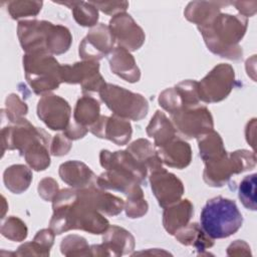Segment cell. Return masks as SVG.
<instances>
[{
  "label": "cell",
  "mask_w": 257,
  "mask_h": 257,
  "mask_svg": "<svg viewBox=\"0 0 257 257\" xmlns=\"http://www.w3.org/2000/svg\"><path fill=\"white\" fill-rule=\"evenodd\" d=\"M192 215V205L188 200L181 202L178 206L170 208L164 214V224L165 228L171 233L174 234L176 229L183 226L189 221V219L180 216H190Z\"/></svg>",
  "instance_id": "cell-7"
},
{
  "label": "cell",
  "mask_w": 257,
  "mask_h": 257,
  "mask_svg": "<svg viewBox=\"0 0 257 257\" xmlns=\"http://www.w3.org/2000/svg\"><path fill=\"white\" fill-rule=\"evenodd\" d=\"M60 98L52 95L49 98H43L39 101L38 110H48L52 112L41 113L39 116L49 125L52 130H61L65 126L68 117H69V106L66 101L62 99L60 104L57 107Z\"/></svg>",
  "instance_id": "cell-6"
},
{
  "label": "cell",
  "mask_w": 257,
  "mask_h": 257,
  "mask_svg": "<svg viewBox=\"0 0 257 257\" xmlns=\"http://www.w3.org/2000/svg\"><path fill=\"white\" fill-rule=\"evenodd\" d=\"M256 174L246 176L239 186V199L245 208L256 210Z\"/></svg>",
  "instance_id": "cell-8"
},
{
  "label": "cell",
  "mask_w": 257,
  "mask_h": 257,
  "mask_svg": "<svg viewBox=\"0 0 257 257\" xmlns=\"http://www.w3.org/2000/svg\"><path fill=\"white\" fill-rule=\"evenodd\" d=\"M77 111H85L81 113H75V118L78 121H81L83 123H89L93 121L94 118L97 117L98 113L89 112V111H98L99 106L97 101H95L92 98H82L78 101L76 109Z\"/></svg>",
  "instance_id": "cell-9"
},
{
  "label": "cell",
  "mask_w": 257,
  "mask_h": 257,
  "mask_svg": "<svg viewBox=\"0 0 257 257\" xmlns=\"http://www.w3.org/2000/svg\"><path fill=\"white\" fill-rule=\"evenodd\" d=\"M101 97L115 113L134 119L142 118L148 110L147 101L141 95L126 91L121 87L107 85L101 93Z\"/></svg>",
  "instance_id": "cell-2"
},
{
  "label": "cell",
  "mask_w": 257,
  "mask_h": 257,
  "mask_svg": "<svg viewBox=\"0 0 257 257\" xmlns=\"http://www.w3.org/2000/svg\"><path fill=\"white\" fill-rule=\"evenodd\" d=\"M201 226L212 239L227 238L242 226L243 218L236 203L221 196L209 200L201 212Z\"/></svg>",
  "instance_id": "cell-1"
},
{
  "label": "cell",
  "mask_w": 257,
  "mask_h": 257,
  "mask_svg": "<svg viewBox=\"0 0 257 257\" xmlns=\"http://www.w3.org/2000/svg\"><path fill=\"white\" fill-rule=\"evenodd\" d=\"M152 189L159 200L161 206L173 203L183 194L182 183L175 178L174 175L168 174L166 171L155 173L152 175Z\"/></svg>",
  "instance_id": "cell-5"
},
{
  "label": "cell",
  "mask_w": 257,
  "mask_h": 257,
  "mask_svg": "<svg viewBox=\"0 0 257 257\" xmlns=\"http://www.w3.org/2000/svg\"><path fill=\"white\" fill-rule=\"evenodd\" d=\"M233 82L234 70L230 65L221 64L215 67L200 83L202 99L205 101L223 99L231 91Z\"/></svg>",
  "instance_id": "cell-3"
},
{
  "label": "cell",
  "mask_w": 257,
  "mask_h": 257,
  "mask_svg": "<svg viewBox=\"0 0 257 257\" xmlns=\"http://www.w3.org/2000/svg\"><path fill=\"white\" fill-rule=\"evenodd\" d=\"M214 24L217 26V28H214V30L218 32L217 36L220 41L219 45L222 43L225 49L235 48L237 50H241L239 46H236V44L245 34L247 28L246 18L239 15L233 16L221 14L214 20Z\"/></svg>",
  "instance_id": "cell-4"
}]
</instances>
